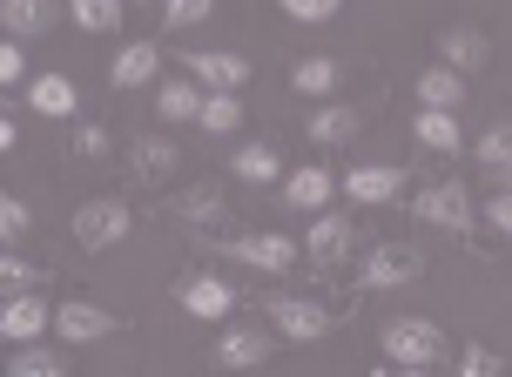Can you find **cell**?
<instances>
[{"label":"cell","instance_id":"cell-1","mask_svg":"<svg viewBox=\"0 0 512 377\" xmlns=\"http://www.w3.org/2000/svg\"><path fill=\"white\" fill-rule=\"evenodd\" d=\"M384 357L391 364H411V371H432V364L452 357V344H445V330L432 317H391L384 324Z\"/></svg>","mask_w":512,"mask_h":377},{"label":"cell","instance_id":"cell-2","mask_svg":"<svg viewBox=\"0 0 512 377\" xmlns=\"http://www.w3.org/2000/svg\"><path fill=\"white\" fill-rule=\"evenodd\" d=\"M425 270H432V263H425L418 243H378L358 270V290H405V283H418Z\"/></svg>","mask_w":512,"mask_h":377},{"label":"cell","instance_id":"cell-3","mask_svg":"<svg viewBox=\"0 0 512 377\" xmlns=\"http://www.w3.org/2000/svg\"><path fill=\"white\" fill-rule=\"evenodd\" d=\"M411 216H425L432 229H445V236H465V243H472V229H479V209H472V196H465V182H438V189H418Z\"/></svg>","mask_w":512,"mask_h":377},{"label":"cell","instance_id":"cell-4","mask_svg":"<svg viewBox=\"0 0 512 377\" xmlns=\"http://www.w3.org/2000/svg\"><path fill=\"white\" fill-rule=\"evenodd\" d=\"M128 229H135V216H128L122 196H95V202H81V209H75V243H81V250H115Z\"/></svg>","mask_w":512,"mask_h":377},{"label":"cell","instance_id":"cell-5","mask_svg":"<svg viewBox=\"0 0 512 377\" xmlns=\"http://www.w3.org/2000/svg\"><path fill=\"white\" fill-rule=\"evenodd\" d=\"M256 310H263L290 344H317V337H331V330H337L331 310H324V303H304V297H263Z\"/></svg>","mask_w":512,"mask_h":377},{"label":"cell","instance_id":"cell-6","mask_svg":"<svg viewBox=\"0 0 512 377\" xmlns=\"http://www.w3.org/2000/svg\"><path fill=\"white\" fill-rule=\"evenodd\" d=\"M176 303L189 317H203V324H223L236 310V290L223 277H203V270H196V277H176Z\"/></svg>","mask_w":512,"mask_h":377},{"label":"cell","instance_id":"cell-7","mask_svg":"<svg viewBox=\"0 0 512 377\" xmlns=\"http://www.w3.org/2000/svg\"><path fill=\"white\" fill-rule=\"evenodd\" d=\"M54 330H61L68 344H102V337L122 330V317L102 310V303H88V297H75V303H61V310H54Z\"/></svg>","mask_w":512,"mask_h":377},{"label":"cell","instance_id":"cell-8","mask_svg":"<svg viewBox=\"0 0 512 377\" xmlns=\"http://www.w3.org/2000/svg\"><path fill=\"white\" fill-rule=\"evenodd\" d=\"M0 330H7L14 344H34V337H48V330H54V310L34 297V290H14L7 310H0Z\"/></svg>","mask_w":512,"mask_h":377},{"label":"cell","instance_id":"cell-9","mask_svg":"<svg viewBox=\"0 0 512 377\" xmlns=\"http://www.w3.org/2000/svg\"><path fill=\"white\" fill-rule=\"evenodd\" d=\"M438 54H445V68H459V75H486L492 68V41L479 27H445V34H438Z\"/></svg>","mask_w":512,"mask_h":377},{"label":"cell","instance_id":"cell-10","mask_svg":"<svg viewBox=\"0 0 512 377\" xmlns=\"http://www.w3.org/2000/svg\"><path fill=\"white\" fill-rule=\"evenodd\" d=\"M169 216H176L182 229H216L223 216H230V202H223L216 182H196V189H182V196L169 202Z\"/></svg>","mask_w":512,"mask_h":377},{"label":"cell","instance_id":"cell-11","mask_svg":"<svg viewBox=\"0 0 512 377\" xmlns=\"http://www.w3.org/2000/svg\"><path fill=\"white\" fill-rule=\"evenodd\" d=\"M398 189H405V162H364V169L344 176V196L351 202H391Z\"/></svg>","mask_w":512,"mask_h":377},{"label":"cell","instance_id":"cell-12","mask_svg":"<svg viewBox=\"0 0 512 377\" xmlns=\"http://www.w3.org/2000/svg\"><path fill=\"white\" fill-rule=\"evenodd\" d=\"M182 68L203 81V88H243L250 81V61L230 48H209V54H182Z\"/></svg>","mask_w":512,"mask_h":377},{"label":"cell","instance_id":"cell-13","mask_svg":"<svg viewBox=\"0 0 512 377\" xmlns=\"http://www.w3.org/2000/svg\"><path fill=\"white\" fill-rule=\"evenodd\" d=\"M223 256L250 263V270H290L297 263V243L290 236H236V243H223Z\"/></svg>","mask_w":512,"mask_h":377},{"label":"cell","instance_id":"cell-14","mask_svg":"<svg viewBox=\"0 0 512 377\" xmlns=\"http://www.w3.org/2000/svg\"><path fill=\"white\" fill-rule=\"evenodd\" d=\"M351 243H358V223L351 216H317L304 236V256L310 263H337V256H351Z\"/></svg>","mask_w":512,"mask_h":377},{"label":"cell","instance_id":"cell-15","mask_svg":"<svg viewBox=\"0 0 512 377\" xmlns=\"http://www.w3.org/2000/svg\"><path fill=\"white\" fill-rule=\"evenodd\" d=\"M0 21H7L14 41H41L61 21V0H0Z\"/></svg>","mask_w":512,"mask_h":377},{"label":"cell","instance_id":"cell-16","mask_svg":"<svg viewBox=\"0 0 512 377\" xmlns=\"http://www.w3.org/2000/svg\"><path fill=\"white\" fill-rule=\"evenodd\" d=\"M270 351H277V344H270L263 330H223V337H216V364H223V371H256V364H270Z\"/></svg>","mask_w":512,"mask_h":377},{"label":"cell","instance_id":"cell-17","mask_svg":"<svg viewBox=\"0 0 512 377\" xmlns=\"http://www.w3.org/2000/svg\"><path fill=\"white\" fill-rule=\"evenodd\" d=\"M155 68H162V48H155V41H128V48L115 54L108 81H115V88H142V81H155Z\"/></svg>","mask_w":512,"mask_h":377},{"label":"cell","instance_id":"cell-18","mask_svg":"<svg viewBox=\"0 0 512 377\" xmlns=\"http://www.w3.org/2000/svg\"><path fill=\"white\" fill-rule=\"evenodd\" d=\"M128 162H135V176H142V182H169L182 155H176V142H162V135H135Z\"/></svg>","mask_w":512,"mask_h":377},{"label":"cell","instance_id":"cell-19","mask_svg":"<svg viewBox=\"0 0 512 377\" xmlns=\"http://www.w3.org/2000/svg\"><path fill=\"white\" fill-rule=\"evenodd\" d=\"M27 101H34V115H48V122H75V108H81V95H75L68 75H41Z\"/></svg>","mask_w":512,"mask_h":377},{"label":"cell","instance_id":"cell-20","mask_svg":"<svg viewBox=\"0 0 512 377\" xmlns=\"http://www.w3.org/2000/svg\"><path fill=\"white\" fill-rule=\"evenodd\" d=\"M230 176L236 182H256V189H263V182H283V155L270 149V142H250V149L230 155Z\"/></svg>","mask_w":512,"mask_h":377},{"label":"cell","instance_id":"cell-21","mask_svg":"<svg viewBox=\"0 0 512 377\" xmlns=\"http://www.w3.org/2000/svg\"><path fill=\"white\" fill-rule=\"evenodd\" d=\"M283 202H290V209H324V202H331V176H324L317 162L290 169V176H283Z\"/></svg>","mask_w":512,"mask_h":377},{"label":"cell","instance_id":"cell-22","mask_svg":"<svg viewBox=\"0 0 512 377\" xmlns=\"http://www.w3.org/2000/svg\"><path fill=\"white\" fill-rule=\"evenodd\" d=\"M155 115H162V122H196V115H203V95H196V75H182V81H162V88H155Z\"/></svg>","mask_w":512,"mask_h":377},{"label":"cell","instance_id":"cell-23","mask_svg":"<svg viewBox=\"0 0 512 377\" xmlns=\"http://www.w3.org/2000/svg\"><path fill=\"white\" fill-rule=\"evenodd\" d=\"M358 128H364V115L337 101V108H317V115H310V142H324V149H337V142H351Z\"/></svg>","mask_w":512,"mask_h":377},{"label":"cell","instance_id":"cell-24","mask_svg":"<svg viewBox=\"0 0 512 377\" xmlns=\"http://www.w3.org/2000/svg\"><path fill=\"white\" fill-rule=\"evenodd\" d=\"M337 81H344V61H331V54H310V61L290 68V88L297 95H331Z\"/></svg>","mask_w":512,"mask_h":377},{"label":"cell","instance_id":"cell-25","mask_svg":"<svg viewBox=\"0 0 512 377\" xmlns=\"http://www.w3.org/2000/svg\"><path fill=\"white\" fill-rule=\"evenodd\" d=\"M418 142H425V149H438V155H459V122H452V108H418Z\"/></svg>","mask_w":512,"mask_h":377},{"label":"cell","instance_id":"cell-26","mask_svg":"<svg viewBox=\"0 0 512 377\" xmlns=\"http://www.w3.org/2000/svg\"><path fill=\"white\" fill-rule=\"evenodd\" d=\"M196 122H203L209 135H236V128H243V101H236V88H209Z\"/></svg>","mask_w":512,"mask_h":377},{"label":"cell","instance_id":"cell-27","mask_svg":"<svg viewBox=\"0 0 512 377\" xmlns=\"http://www.w3.org/2000/svg\"><path fill=\"white\" fill-rule=\"evenodd\" d=\"M418 101H425V108H459L465 75L459 68H425V75H418Z\"/></svg>","mask_w":512,"mask_h":377},{"label":"cell","instance_id":"cell-28","mask_svg":"<svg viewBox=\"0 0 512 377\" xmlns=\"http://www.w3.org/2000/svg\"><path fill=\"white\" fill-rule=\"evenodd\" d=\"M122 7L128 0H68V21H75L81 34H115V27H122Z\"/></svg>","mask_w":512,"mask_h":377},{"label":"cell","instance_id":"cell-29","mask_svg":"<svg viewBox=\"0 0 512 377\" xmlns=\"http://www.w3.org/2000/svg\"><path fill=\"white\" fill-rule=\"evenodd\" d=\"M14 377H68V357L48 351V344L34 337V344H21V351H14Z\"/></svg>","mask_w":512,"mask_h":377},{"label":"cell","instance_id":"cell-30","mask_svg":"<svg viewBox=\"0 0 512 377\" xmlns=\"http://www.w3.org/2000/svg\"><path fill=\"white\" fill-rule=\"evenodd\" d=\"M472 162H479V169H506V162H512V122L486 128V135L472 142Z\"/></svg>","mask_w":512,"mask_h":377},{"label":"cell","instance_id":"cell-31","mask_svg":"<svg viewBox=\"0 0 512 377\" xmlns=\"http://www.w3.org/2000/svg\"><path fill=\"white\" fill-rule=\"evenodd\" d=\"M41 277H48V270H41V263H27L21 250H7V256H0V283H7V297H14V290H34Z\"/></svg>","mask_w":512,"mask_h":377},{"label":"cell","instance_id":"cell-32","mask_svg":"<svg viewBox=\"0 0 512 377\" xmlns=\"http://www.w3.org/2000/svg\"><path fill=\"white\" fill-rule=\"evenodd\" d=\"M27 229H34L27 202L21 196H0V236H7V243H27Z\"/></svg>","mask_w":512,"mask_h":377},{"label":"cell","instance_id":"cell-33","mask_svg":"<svg viewBox=\"0 0 512 377\" xmlns=\"http://www.w3.org/2000/svg\"><path fill=\"white\" fill-rule=\"evenodd\" d=\"M209 7L216 0H162V27H196V21H209Z\"/></svg>","mask_w":512,"mask_h":377},{"label":"cell","instance_id":"cell-34","mask_svg":"<svg viewBox=\"0 0 512 377\" xmlns=\"http://www.w3.org/2000/svg\"><path fill=\"white\" fill-rule=\"evenodd\" d=\"M75 155L81 162H102L108 155V128L102 122H75Z\"/></svg>","mask_w":512,"mask_h":377},{"label":"cell","instance_id":"cell-35","mask_svg":"<svg viewBox=\"0 0 512 377\" xmlns=\"http://www.w3.org/2000/svg\"><path fill=\"white\" fill-rule=\"evenodd\" d=\"M337 7H344V0H283V14H290V21H331Z\"/></svg>","mask_w":512,"mask_h":377},{"label":"cell","instance_id":"cell-36","mask_svg":"<svg viewBox=\"0 0 512 377\" xmlns=\"http://www.w3.org/2000/svg\"><path fill=\"white\" fill-rule=\"evenodd\" d=\"M0 81H7V88H21V81H27V48H21V41L0 48Z\"/></svg>","mask_w":512,"mask_h":377},{"label":"cell","instance_id":"cell-37","mask_svg":"<svg viewBox=\"0 0 512 377\" xmlns=\"http://www.w3.org/2000/svg\"><path fill=\"white\" fill-rule=\"evenodd\" d=\"M459 371H506V357L486 351V344H465V351H459Z\"/></svg>","mask_w":512,"mask_h":377},{"label":"cell","instance_id":"cell-38","mask_svg":"<svg viewBox=\"0 0 512 377\" xmlns=\"http://www.w3.org/2000/svg\"><path fill=\"white\" fill-rule=\"evenodd\" d=\"M486 223H492V229H499V236L512 243V189H499V196L486 202Z\"/></svg>","mask_w":512,"mask_h":377},{"label":"cell","instance_id":"cell-39","mask_svg":"<svg viewBox=\"0 0 512 377\" xmlns=\"http://www.w3.org/2000/svg\"><path fill=\"white\" fill-rule=\"evenodd\" d=\"M492 176H499V189H512V162H506V169H492Z\"/></svg>","mask_w":512,"mask_h":377}]
</instances>
